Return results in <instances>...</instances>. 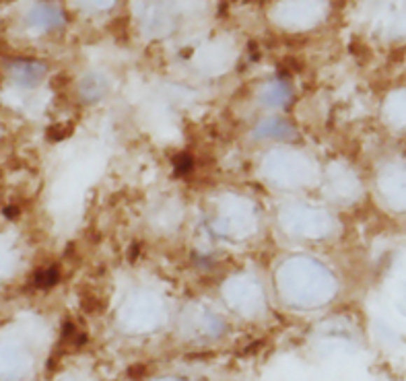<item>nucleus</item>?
Listing matches in <instances>:
<instances>
[{"label":"nucleus","mask_w":406,"mask_h":381,"mask_svg":"<svg viewBox=\"0 0 406 381\" xmlns=\"http://www.w3.org/2000/svg\"><path fill=\"white\" fill-rule=\"evenodd\" d=\"M31 21L37 25H43V27H52V25L60 23V13L52 6H39L31 13Z\"/></svg>","instance_id":"nucleus-1"}]
</instances>
